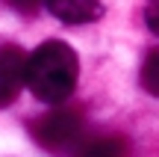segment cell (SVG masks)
I'll list each match as a JSON object with an SVG mask.
<instances>
[{
	"mask_svg": "<svg viewBox=\"0 0 159 157\" xmlns=\"http://www.w3.org/2000/svg\"><path fill=\"white\" fill-rule=\"evenodd\" d=\"M77 77H80V59L68 42L50 39L30 53L27 89L44 104L68 101L77 89Z\"/></svg>",
	"mask_w": 159,
	"mask_h": 157,
	"instance_id": "6da1fadb",
	"label": "cell"
},
{
	"mask_svg": "<svg viewBox=\"0 0 159 157\" xmlns=\"http://www.w3.org/2000/svg\"><path fill=\"white\" fill-rule=\"evenodd\" d=\"M30 136L53 154H77L85 145V122L77 110L59 107L30 122Z\"/></svg>",
	"mask_w": 159,
	"mask_h": 157,
	"instance_id": "7a4b0ae2",
	"label": "cell"
},
{
	"mask_svg": "<svg viewBox=\"0 0 159 157\" xmlns=\"http://www.w3.org/2000/svg\"><path fill=\"white\" fill-rule=\"evenodd\" d=\"M27 65L30 53L18 45H3L0 47V110L9 107L27 86Z\"/></svg>",
	"mask_w": 159,
	"mask_h": 157,
	"instance_id": "3957f363",
	"label": "cell"
},
{
	"mask_svg": "<svg viewBox=\"0 0 159 157\" xmlns=\"http://www.w3.org/2000/svg\"><path fill=\"white\" fill-rule=\"evenodd\" d=\"M44 6L62 24H91L103 15L100 0H44Z\"/></svg>",
	"mask_w": 159,
	"mask_h": 157,
	"instance_id": "277c9868",
	"label": "cell"
},
{
	"mask_svg": "<svg viewBox=\"0 0 159 157\" xmlns=\"http://www.w3.org/2000/svg\"><path fill=\"white\" fill-rule=\"evenodd\" d=\"M124 154L127 142L121 136H97V140H85V145L74 157H124Z\"/></svg>",
	"mask_w": 159,
	"mask_h": 157,
	"instance_id": "5b68a950",
	"label": "cell"
},
{
	"mask_svg": "<svg viewBox=\"0 0 159 157\" xmlns=\"http://www.w3.org/2000/svg\"><path fill=\"white\" fill-rule=\"evenodd\" d=\"M142 86L148 89L150 95L159 98V47L144 56V65H142Z\"/></svg>",
	"mask_w": 159,
	"mask_h": 157,
	"instance_id": "8992f818",
	"label": "cell"
},
{
	"mask_svg": "<svg viewBox=\"0 0 159 157\" xmlns=\"http://www.w3.org/2000/svg\"><path fill=\"white\" fill-rule=\"evenodd\" d=\"M144 24H148L150 33L159 36V0H148V6H144Z\"/></svg>",
	"mask_w": 159,
	"mask_h": 157,
	"instance_id": "52a82bcc",
	"label": "cell"
},
{
	"mask_svg": "<svg viewBox=\"0 0 159 157\" xmlns=\"http://www.w3.org/2000/svg\"><path fill=\"white\" fill-rule=\"evenodd\" d=\"M6 3H9L12 9H18V12H35L44 0H6Z\"/></svg>",
	"mask_w": 159,
	"mask_h": 157,
	"instance_id": "ba28073f",
	"label": "cell"
}]
</instances>
